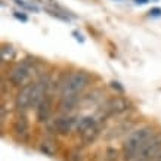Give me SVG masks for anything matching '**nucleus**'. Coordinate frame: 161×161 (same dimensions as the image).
<instances>
[{
  "label": "nucleus",
  "instance_id": "obj_2",
  "mask_svg": "<svg viewBox=\"0 0 161 161\" xmlns=\"http://www.w3.org/2000/svg\"><path fill=\"white\" fill-rule=\"evenodd\" d=\"M90 83V75L86 71H74L62 83L61 98H78V95Z\"/></svg>",
  "mask_w": 161,
  "mask_h": 161
},
{
  "label": "nucleus",
  "instance_id": "obj_18",
  "mask_svg": "<svg viewBox=\"0 0 161 161\" xmlns=\"http://www.w3.org/2000/svg\"><path fill=\"white\" fill-rule=\"evenodd\" d=\"M14 16L16 18V19L22 21V22H27V21H28V16H27V15H24L22 12H14Z\"/></svg>",
  "mask_w": 161,
  "mask_h": 161
},
{
  "label": "nucleus",
  "instance_id": "obj_3",
  "mask_svg": "<svg viewBox=\"0 0 161 161\" xmlns=\"http://www.w3.org/2000/svg\"><path fill=\"white\" fill-rule=\"evenodd\" d=\"M31 65H30L27 61L18 64L16 67L12 68V71L9 73L8 75V80L10 81V84H14V86H21V84H24L25 86V81L28 80L30 74H31Z\"/></svg>",
  "mask_w": 161,
  "mask_h": 161
},
{
  "label": "nucleus",
  "instance_id": "obj_1",
  "mask_svg": "<svg viewBox=\"0 0 161 161\" xmlns=\"http://www.w3.org/2000/svg\"><path fill=\"white\" fill-rule=\"evenodd\" d=\"M154 135V130H152L149 126L141 127L135 130L133 133L129 135V137L126 139L124 145H123V154H124V160L126 161H132L136 160L137 154L141 151V148L147 143V141Z\"/></svg>",
  "mask_w": 161,
  "mask_h": 161
},
{
  "label": "nucleus",
  "instance_id": "obj_20",
  "mask_svg": "<svg viewBox=\"0 0 161 161\" xmlns=\"http://www.w3.org/2000/svg\"><path fill=\"white\" fill-rule=\"evenodd\" d=\"M71 34L74 36V39L77 40V42H80V43H84V37L81 34H80V33H78V31H75V30H74L73 33H71Z\"/></svg>",
  "mask_w": 161,
  "mask_h": 161
},
{
  "label": "nucleus",
  "instance_id": "obj_6",
  "mask_svg": "<svg viewBox=\"0 0 161 161\" xmlns=\"http://www.w3.org/2000/svg\"><path fill=\"white\" fill-rule=\"evenodd\" d=\"M47 80H39L33 83V90H31V99H30V107L31 108H39V105L44 101V98L47 96L46 95V90H47Z\"/></svg>",
  "mask_w": 161,
  "mask_h": 161
},
{
  "label": "nucleus",
  "instance_id": "obj_4",
  "mask_svg": "<svg viewBox=\"0 0 161 161\" xmlns=\"http://www.w3.org/2000/svg\"><path fill=\"white\" fill-rule=\"evenodd\" d=\"M158 152H161V133H154L147 141V143L141 148V151H139V154L136 157V161L154 157Z\"/></svg>",
  "mask_w": 161,
  "mask_h": 161
},
{
  "label": "nucleus",
  "instance_id": "obj_17",
  "mask_svg": "<svg viewBox=\"0 0 161 161\" xmlns=\"http://www.w3.org/2000/svg\"><path fill=\"white\" fill-rule=\"evenodd\" d=\"M149 16H152V18H161V8H152L149 10Z\"/></svg>",
  "mask_w": 161,
  "mask_h": 161
},
{
  "label": "nucleus",
  "instance_id": "obj_19",
  "mask_svg": "<svg viewBox=\"0 0 161 161\" xmlns=\"http://www.w3.org/2000/svg\"><path fill=\"white\" fill-rule=\"evenodd\" d=\"M111 87H112V89H115V90H117V92H120V93L124 92V87H123V86H121L120 83H118V81H114V80L111 81Z\"/></svg>",
  "mask_w": 161,
  "mask_h": 161
},
{
  "label": "nucleus",
  "instance_id": "obj_9",
  "mask_svg": "<svg viewBox=\"0 0 161 161\" xmlns=\"http://www.w3.org/2000/svg\"><path fill=\"white\" fill-rule=\"evenodd\" d=\"M50 112H52V96H46L44 101L40 103L39 108H37V114H36L37 121L39 123L47 121L50 117Z\"/></svg>",
  "mask_w": 161,
  "mask_h": 161
},
{
  "label": "nucleus",
  "instance_id": "obj_16",
  "mask_svg": "<svg viewBox=\"0 0 161 161\" xmlns=\"http://www.w3.org/2000/svg\"><path fill=\"white\" fill-rule=\"evenodd\" d=\"M15 3H16L18 6H21V8L27 9V10H33V12H37V10H39L34 5H30V3H27V2H24V0H15Z\"/></svg>",
  "mask_w": 161,
  "mask_h": 161
},
{
  "label": "nucleus",
  "instance_id": "obj_14",
  "mask_svg": "<svg viewBox=\"0 0 161 161\" xmlns=\"http://www.w3.org/2000/svg\"><path fill=\"white\" fill-rule=\"evenodd\" d=\"M40 152L44 154V155L47 157H53L55 152H56V147H55V143L52 141H43L40 143Z\"/></svg>",
  "mask_w": 161,
  "mask_h": 161
},
{
  "label": "nucleus",
  "instance_id": "obj_10",
  "mask_svg": "<svg viewBox=\"0 0 161 161\" xmlns=\"http://www.w3.org/2000/svg\"><path fill=\"white\" fill-rule=\"evenodd\" d=\"M28 129L30 127H28L27 118H25L24 115H19L14 124V132L16 133V136H19L21 139H25V137L28 136Z\"/></svg>",
  "mask_w": 161,
  "mask_h": 161
},
{
  "label": "nucleus",
  "instance_id": "obj_7",
  "mask_svg": "<svg viewBox=\"0 0 161 161\" xmlns=\"http://www.w3.org/2000/svg\"><path fill=\"white\" fill-rule=\"evenodd\" d=\"M31 90H33V83H28L22 86L15 98V107L19 111H25L30 107V99H31Z\"/></svg>",
  "mask_w": 161,
  "mask_h": 161
},
{
  "label": "nucleus",
  "instance_id": "obj_13",
  "mask_svg": "<svg viewBox=\"0 0 161 161\" xmlns=\"http://www.w3.org/2000/svg\"><path fill=\"white\" fill-rule=\"evenodd\" d=\"M95 124H98V121H96L93 117H83V118H80V120H78V123H77V132L78 133H83L84 130H87L89 127L95 126Z\"/></svg>",
  "mask_w": 161,
  "mask_h": 161
},
{
  "label": "nucleus",
  "instance_id": "obj_8",
  "mask_svg": "<svg viewBox=\"0 0 161 161\" xmlns=\"http://www.w3.org/2000/svg\"><path fill=\"white\" fill-rule=\"evenodd\" d=\"M74 120L73 117H59L53 121V130L58 135H68L74 127Z\"/></svg>",
  "mask_w": 161,
  "mask_h": 161
},
{
  "label": "nucleus",
  "instance_id": "obj_5",
  "mask_svg": "<svg viewBox=\"0 0 161 161\" xmlns=\"http://www.w3.org/2000/svg\"><path fill=\"white\" fill-rule=\"evenodd\" d=\"M130 107V102L127 101L126 98H111L108 99L107 102L103 103L102 107V112L105 115H118V114H121V112L127 111Z\"/></svg>",
  "mask_w": 161,
  "mask_h": 161
},
{
  "label": "nucleus",
  "instance_id": "obj_21",
  "mask_svg": "<svg viewBox=\"0 0 161 161\" xmlns=\"http://www.w3.org/2000/svg\"><path fill=\"white\" fill-rule=\"evenodd\" d=\"M137 5H143V3H147V2H149V0H135Z\"/></svg>",
  "mask_w": 161,
  "mask_h": 161
},
{
  "label": "nucleus",
  "instance_id": "obj_11",
  "mask_svg": "<svg viewBox=\"0 0 161 161\" xmlns=\"http://www.w3.org/2000/svg\"><path fill=\"white\" fill-rule=\"evenodd\" d=\"M99 135V126L98 124H95V126L89 127L87 130H84L83 133H80V136H81V141H83L84 145H90L93 142L96 141V137Z\"/></svg>",
  "mask_w": 161,
  "mask_h": 161
},
{
  "label": "nucleus",
  "instance_id": "obj_12",
  "mask_svg": "<svg viewBox=\"0 0 161 161\" xmlns=\"http://www.w3.org/2000/svg\"><path fill=\"white\" fill-rule=\"evenodd\" d=\"M16 56V49L12 44H3L2 46V61L3 62H9Z\"/></svg>",
  "mask_w": 161,
  "mask_h": 161
},
{
  "label": "nucleus",
  "instance_id": "obj_15",
  "mask_svg": "<svg viewBox=\"0 0 161 161\" xmlns=\"http://www.w3.org/2000/svg\"><path fill=\"white\" fill-rule=\"evenodd\" d=\"M78 102V98H61V109L64 111H69L73 109Z\"/></svg>",
  "mask_w": 161,
  "mask_h": 161
}]
</instances>
